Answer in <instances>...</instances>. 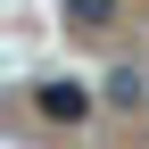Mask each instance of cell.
<instances>
[{
    "label": "cell",
    "mask_w": 149,
    "mask_h": 149,
    "mask_svg": "<svg viewBox=\"0 0 149 149\" xmlns=\"http://www.w3.org/2000/svg\"><path fill=\"white\" fill-rule=\"evenodd\" d=\"M33 116L42 124H91V91L74 83V74H42V83H33Z\"/></svg>",
    "instance_id": "1"
},
{
    "label": "cell",
    "mask_w": 149,
    "mask_h": 149,
    "mask_svg": "<svg viewBox=\"0 0 149 149\" xmlns=\"http://www.w3.org/2000/svg\"><path fill=\"white\" fill-rule=\"evenodd\" d=\"M58 17L74 33H108V25H116V0H58Z\"/></svg>",
    "instance_id": "2"
},
{
    "label": "cell",
    "mask_w": 149,
    "mask_h": 149,
    "mask_svg": "<svg viewBox=\"0 0 149 149\" xmlns=\"http://www.w3.org/2000/svg\"><path fill=\"white\" fill-rule=\"evenodd\" d=\"M108 100H116V108H149V74L116 66V74H108Z\"/></svg>",
    "instance_id": "3"
}]
</instances>
